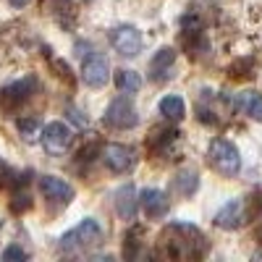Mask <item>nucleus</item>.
Listing matches in <instances>:
<instances>
[{
    "mask_svg": "<svg viewBox=\"0 0 262 262\" xmlns=\"http://www.w3.org/2000/svg\"><path fill=\"white\" fill-rule=\"evenodd\" d=\"M160 252L168 257H176V259H191V257H202L205 252V236L200 228L186 226V223H173L168 226L160 238Z\"/></svg>",
    "mask_w": 262,
    "mask_h": 262,
    "instance_id": "obj_1",
    "label": "nucleus"
},
{
    "mask_svg": "<svg viewBox=\"0 0 262 262\" xmlns=\"http://www.w3.org/2000/svg\"><path fill=\"white\" fill-rule=\"evenodd\" d=\"M207 163L226 179H233L242 170V155H238L236 144H231L228 139H212L207 147Z\"/></svg>",
    "mask_w": 262,
    "mask_h": 262,
    "instance_id": "obj_2",
    "label": "nucleus"
},
{
    "mask_svg": "<svg viewBox=\"0 0 262 262\" xmlns=\"http://www.w3.org/2000/svg\"><path fill=\"white\" fill-rule=\"evenodd\" d=\"M102 242V228L97 221H92V217H84V221L71 228L69 233L60 236V249L63 252H74V249H92Z\"/></svg>",
    "mask_w": 262,
    "mask_h": 262,
    "instance_id": "obj_3",
    "label": "nucleus"
},
{
    "mask_svg": "<svg viewBox=\"0 0 262 262\" xmlns=\"http://www.w3.org/2000/svg\"><path fill=\"white\" fill-rule=\"evenodd\" d=\"M111 45L123 58H137L142 53V32L137 27H131V24L116 27L113 34H111Z\"/></svg>",
    "mask_w": 262,
    "mask_h": 262,
    "instance_id": "obj_4",
    "label": "nucleus"
},
{
    "mask_svg": "<svg viewBox=\"0 0 262 262\" xmlns=\"http://www.w3.org/2000/svg\"><path fill=\"white\" fill-rule=\"evenodd\" d=\"M39 139H42V147H45L50 155H63V152H69V147L74 142V134L66 123L53 121V123H48L45 128H42Z\"/></svg>",
    "mask_w": 262,
    "mask_h": 262,
    "instance_id": "obj_5",
    "label": "nucleus"
},
{
    "mask_svg": "<svg viewBox=\"0 0 262 262\" xmlns=\"http://www.w3.org/2000/svg\"><path fill=\"white\" fill-rule=\"evenodd\" d=\"M102 121L113 128H134L139 123V116H137V107L131 105V100L126 97H118L107 105V111L102 116Z\"/></svg>",
    "mask_w": 262,
    "mask_h": 262,
    "instance_id": "obj_6",
    "label": "nucleus"
},
{
    "mask_svg": "<svg viewBox=\"0 0 262 262\" xmlns=\"http://www.w3.org/2000/svg\"><path fill=\"white\" fill-rule=\"evenodd\" d=\"M81 79L86 86H105L107 79H111V66H107V58L100 53H90L81 63Z\"/></svg>",
    "mask_w": 262,
    "mask_h": 262,
    "instance_id": "obj_7",
    "label": "nucleus"
},
{
    "mask_svg": "<svg viewBox=\"0 0 262 262\" xmlns=\"http://www.w3.org/2000/svg\"><path fill=\"white\" fill-rule=\"evenodd\" d=\"M247 223V202L244 200H231L215 212V226L223 231H236Z\"/></svg>",
    "mask_w": 262,
    "mask_h": 262,
    "instance_id": "obj_8",
    "label": "nucleus"
},
{
    "mask_svg": "<svg viewBox=\"0 0 262 262\" xmlns=\"http://www.w3.org/2000/svg\"><path fill=\"white\" fill-rule=\"evenodd\" d=\"M134 149L123 144H105L102 147V163L111 168L113 173H126L134 168Z\"/></svg>",
    "mask_w": 262,
    "mask_h": 262,
    "instance_id": "obj_9",
    "label": "nucleus"
},
{
    "mask_svg": "<svg viewBox=\"0 0 262 262\" xmlns=\"http://www.w3.org/2000/svg\"><path fill=\"white\" fill-rule=\"evenodd\" d=\"M39 191L48 196L50 202H60V205H69L74 200V186L63 179L55 176H42L39 179Z\"/></svg>",
    "mask_w": 262,
    "mask_h": 262,
    "instance_id": "obj_10",
    "label": "nucleus"
},
{
    "mask_svg": "<svg viewBox=\"0 0 262 262\" xmlns=\"http://www.w3.org/2000/svg\"><path fill=\"white\" fill-rule=\"evenodd\" d=\"M139 207L147 217L158 221V217H165L168 212V194L160 191V189H144L139 194Z\"/></svg>",
    "mask_w": 262,
    "mask_h": 262,
    "instance_id": "obj_11",
    "label": "nucleus"
},
{
    "mask_svg": "<svg viewBox=\"0 0 262 262\" xmlns=\"http://www.w3.org/2000/svg\"><path fill=\"white\" fill-rule=\"evenodd\" d=\"M34 90H37V79L29 74V76H24V79L8 84L6 90H3V95H0V100H3L6 107H13V105H18V102H24L29 95H34Z\"/></svg>",
    "mask_w": 262,
    "mask_h": 262,
    "instance_id": "obj_12",
    "label": "nucleus"
},
{
    "mask_svg": "<svg viewBox=\"0 0 262 262\" xmlns=\"http://www.w3.org/2000/svg\"><path fill=\"white\" fill-rule=\"evenodd\" d=\"M137 207H139V196H137V189L126 184L116 191V212L121 221H134L137 215Z\"/></svg>",
    "mask_w": 262,
    "mask_h": 262,
    "instance_id": "obj_13",
    "label": "nucleus"
},
{
    "mask_svg": "<svg viewBox=\"0 0 262 262\" xmlns=\"http://www.w3.org/2000/svg\"><path fill=\"white\" fill-rule=\"evenodd\" d=\"M173 60H176V50H173V48H160V50L155 53V58L149 60V74H152V79H155V81L168 79V76H170L168 69L173 66Z\"/></svg>",
    "mask_w": 262,
    "mask_h": 262,
    "instance_id": "obj_14",
    "label": "nucleus"
},
{
    "mask_svg": "<svg viewBox=\"0 0 262 262\" xmlns=\"http://www.w3.org/2000/svg\"><path fill=\"white\" fill-rule=\"evenodd\" d=\"M116 86H118L121 95H137L142 90V79L131 69H118L116 71Z\"/></svg>",
    "mask_w": 262,
    "mask_h": 262,
    "instance_id": "obj_15",
    "label": "nucleus"
},
{
    "mask_svg": "<svg viewBox=\"0 0 262 262\" xmlns=\"http://www.w3.org/2000/svg\"><path fill=\"white\" fill-rule=\"evenodd\" d=\"M238 107H242L249 118L262 123V95L259 92H254V90L242 92V95H238Z\"/></svg>",
    "mask_w": 262,
    "mask_h": 262,
    "instance_id": "obj_16",
    "label": "nucleus"
},
{
    "mask_svg": "<svg viewBox=\"0 0 262 262\" xmlns=\"http://www.w3.org/2000/svg\"><path fill=\"white\" fill-rule=\"evenodd\" d=\"M160 113H163L165 118H170V121H179V118H184V113H186V105H184L181 97L168 95V97L160 100Z\"/></svg>",
    "mask_w": 262,
    "mask_h": 262,
    "instance_id": "obj_17",
    "label": "nucleus"
},
{
    "mask_svg": "<svg viewBox=\"0 0 262 262\" xmlns=\"http://www.w3.org/2000/svg\"><path fill=\"white\" fill-rule=\"evenodd\" d=\"M16 126H18V134L24 137L27 142H34V139H39V134H42V123L37 121V118H18L16 121Z\"/></svg>",
    "mask_w": 262,
    "mask_h": 262,
    "instance_id": "obj_18",
    "label": "nucleus"
},
{
    "mask_svg": "<svg viewBox=\"0 0 262 262\" xmlns=\"http://www.w3.org/2000/svg\"><path fill=\"white\" fill-rule=\"evenodd\" d=\"M176 189H179V194H191L194 189H196V173L194 170H181L179 173V179H176Z\"/></svg>",
    "mask_w": 262,
    "mask_h": 262,
    "instance_id": "obj_19",
    "label": "nucleus"
},
{
    "mask_svg": "<svg viewBox=\"0 0 262 262\" xmlns=\"http://www.w3.org/2000/svg\"><path fill=\"white\" fill-rule=\"evenodd\" d=\"M3 259H6V262H11V259H27V252L13 244V247H8V249L3 252Z\"/></svg>",
    "mask_w": 262,
    "mask_h": 262,
    "instance_id": "obj_20",
    "label": "nucleus"
},
{
    "mask_svg": "<svg viewBox=\"0 0 262 262\" xmlns=\"http://www.w3.org/2000/svg\"><path fill=\"white\" fill-rule=\"evenodd\" d=\"M66 113H69V118H71V121H74L79 128H81V126H86V116H81V113L76 111V107H69Z\"/></svg>",
    "mask_w": 262,
    "mask_h": 262,
    "instance_id": "obj_21",
    "label": "nucleus"
},
{
    "mask_svg": "<svg viewBox=\"0 0 262 262\" xmlns=\"http://www.w3.org/2000/svg\"><path fill=\"white\" fill-rule=\"evenodd\" d=\"M8 3H11L13 8H21V6H27V0H8Z\"/></svg>",
    "mask_w": 262,
    "mask_h": 262,
    "instance_id": "obj_22",
    "label": "nucleus"
}]
</instances>
